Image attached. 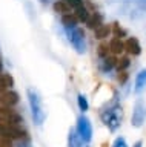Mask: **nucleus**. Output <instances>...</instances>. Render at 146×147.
<instances>
[{
  "mask_svg": "<svg viewBox=\"0 0 146 147\" xmlns=\"http://www.w3.org/2000/svg\"><path fill=\"white\" fill-rule=\"evenodd\" d=\"M103 124L106 126L111 132H115L122 124V107L118 106L117 101H114L111 106H108L106 109L100 113Z\"/></svg>",
  "mask_w": 146,
  "mask_h": 147,
  "instance_id": "f03ea898",
  "label": "nucleus"
},
{
  "mask_svg": "<svg viewBox=\"0 0 146 147\" xmlns=\"http://www.w3.org/2000/svg\"><path fill=\"white\" fill-rule=\"evenodd\" d=\"M68 38L72 48L75 49L77 54H85L86 52V41H85V31L81 28H71L68 29Z\"/></svg>",
  "mask_w": 146,
  "mask_h": 147,
  "instance_id": "7ed1b4c3",
  "label": "nucleus"
},
{
  "mask_svg": "<svg viewBox=\"0 0 146 147\" xmlns=\"http://www.w3.org/2000/svg\"><path fill=\"white\" fill-rule=\"evenodd\" d=\"M112 147H128V144H126V140H125V138H122V136H118L117 140L114 141Z\"/></svg>",
  "mask_w": 146,
  "mask_h": 147,
  "instance_id": "b1692460",
  "label": "nucleus"
},
{
  "mask_svg": "<svg viewBox=\"0 0 146 147\" xmlns=\"http://www.w3.org/2000/svg\"><path fill=\"white\" fill-rule=\"evenodd\" d=\"M145 87H146V69H141V71L137 74V77H135L134 92H135V94H140Z\"/></svg>",
  "mask_w": 146,
  "mask_h": 147,
  "instance_id": "f8f14e48",
  "label": "nucleus"
},
{
  "mask_svg": "<svg viewBox=\"0 0 146 147\" xmlns=\"http://www.w3.org/2000/svg\"><path fill=\"white\" fill-rule=\"evenodd\" d=\"M128 80V74L125 71H120V75H118V81H120V84H123Z\"/></svg>",
  "mask_w": 146,
  "mask_h": 147,
  "instance_id": "bb28decb",
  "label": "nucleus"
},
{
  "mask_svg": "<svg viewBox=\"0 0 146 147\" xmlns=\"http://www.w3.org/2000/svg\"><path fill=\"white\" fill-rule=\"evenodd\" d=\"M145 121V104L141 100H137L134 104V110H132V118L131 124L134 127H140Z\"/></svg>",
  "mask_w": 146,
  "mask_h": 147,
  "instance_id": "423d86ee",
  "label": "nucleus"
},
{
  "mask_svg": "<svg viewBox=\"0 0 146 147\" xmlns=\"http://www.w3.org/2000/svg\"><path fill=\"white\" fill-rule=\"evenodd\" d=\"M117 66V58L115 57H106V58H103V61H102V67H103V71H111V69H114Z\"/></svg>",
  "mask_w": 146,
  "mask_h": 147,
  "instance_id": "a211bd4d",
  "label": "nucleus"
},
{
  "mask_svg": "<svg viewBox=\"0 0 146 147\" xmlns=\"http://www.w3.org/2000/svg\"><path fill=\"white\" fill-rule=\"evenodd\" d=\"M129 64H131V61H129V58H128V57H122L120 60H117L118 71H125L126 67H129Z\"/></svg>",
  "mask_w": 146,
  "mask_h": 147,
  "instance_id": "4be33fe9",
  "label": "nucleus"
},
{
  "mask_svg": "<svg viewBox=\"0 0 146 147\" xmlns=\"http://www.w3.org/2000/svg\"><path fill=\"white\" fill-rule=\"evenodd\" d=\"M28 94V101H29V107H31V115H33V119L37 126H42L45 118H46V112H45V106L42 101V96L39 95V92L29 87L26 90Z\"/></svg>",
  "mask_w": 146,
  "mask_h": 147,
  "instance_id": "f257e3e1",
  "label": "nucleus"
},
{
  "mask_svg": "<svg viewBox=\"0 0 146 147\" xmlns=\"http://www.w3.org/2000/svg\"><path fill=\"white\" fill-rule=\"evenodd\" d=\"M140 6L143 9H146V0H140Z\"/></svg>",
  "mask_w": 146,
  "mask_h": 147,
  "instance_id": "c85d7f7f",
  "label": "nucleus"
},
{
  "mask_svg": "<svg viewBox=\"0 0 146 147\" xmlns=\"http://www.w3.org/2000/svg\"><path fill=\"white\" fill-rule=\"evenodd\" d=\"M109 49H111V52L114 55H122L125 52V41H122V38L115 37V38L109 41Z\"/></svg>",
  "mask_w": 146,
  "mask_h": 147,
  "instance_id": "9b49d317",
  "label": "nucleus"
},
{
  "mask_svg": "<svg viewBox=\"0 0 146 147\" xmlns=\"http://www.w3.org/2000/svg\"><path fill=\"white\" fill-rule=\"evenodd\" d=\"M0 147H12L11 138H0Z\"/></svg>",
  "mask_w": 146,
  "mask_h": 147,
  "instance_id": "a878e982",
  "label": "nucleus"
},
{
  "mask_svg": "<svg viewBox=\"0 0 146 147\" xmlns=\"http://www.w3.org/2000/svg\"><path fill=\"white\" fill-rule=\"evenodd\" d=\"M0 121H5V123H10V124H20L22 117L19 113H16L14 110H11V107L0 106Z\"/></svg>",
  "mask_w": 146,
  "mask_h": 147,
  "instance_id": "0eeeda50",
  "label": "nucleus"
},
{
  "mask_svg": "<svg viewBox=\"0 0 146 147\" xmlns=\"http://www.w3.org/2000/svg\"><path fill=\"white\" fill-rule=\"evenodd\" d=\"M112 32H114V35H115V37H118V38H122V37L126 35V31L123 29V28H120L118 23H114V25H112Z\"/></svg>",
  "mask_w": 146,
  "mask_h": 147,
  "instance_id": "5701e85b",
  "label": "nucleus"
},
{
  "mask_svg": "<svg viewBox=\"0 0 146 147\" xmlns=\"http://www.w3.org/2000/svg\"><path fill=\"white\" fill-rule=\"evenodd\" d=\"M86 25H88L91 29H94V31H95L98 26H102V25H103V23H102V16H100L98 12H94L92 16L89 17V20L86 22Z\"/></svg>",
  "mask_w": 146,
  "mask_h": 147,
  "instance_id": "f3484780",
  "label": "nucleus"
},
{
  "mask_svg": "<svg viewBox=\"0 0 146 147\" xmlns=\"http://www.w3.org/2000/svg\"><path fill=\"white\" fill-rule=\"evenodd\" d=\"M54 11L57 14H62V16H65V14H69L71 12V5L66 2V0H57L56 3H54Z\"/></svg>",
  "mask_w": 146,
  "mask_h": 147,
  "instance_id": "2eb2a0df",
  "label": "nucleus"
},
{
  "mask_svg": "<svg viewBox=\"0 0 146 147\" xmlns=\"http://www.w3.org/2000/svg\"><path fill=\"white\" fill-rule=\"evenodd\" d=\"M97 52H98V57L102 58V60L106 58V57H109V52H111V49H109V45L102 43V45L98 46V51H97Z\"/></svg>",
  "mask_w": 146,
  "mask_h": 147,
  "instance_id": "412c9836",
  "label": "nucleus"
},
{
  "mask_svg": "<svg viewBox=\"0 0 146 147\" xmlns=\"http://www.w3.org/2000/svg\"><path fill=\"white\" fill-rule=\"evenodd\" d=\"M77 130H79L80 136L83 138L85 142H89L92 140V124H91L89 118L85 115H80L77 119Z\"/></svg>",
  "mask_w": 146,
  "mask_h": 147,
  "instance_id": "39448f33",
  "label": "nucleus"
},
{
  "mask_svg": "<svg viewBox=\"0 0 146 147\" xmlns=\"http://www.w3.org/2000/svg\"><path fill=\"white\" fill-rule=\"evenodd\" d=\"M77 23H79V17L75 14H65L62 16V25L66 28V29H71V28H77Z\"/></svg>",
  "mask_w": 146,
  "mask_h": 147,
  "instance_id": "ddd939ff",
  "label": "nucleus"
},
{
  "mask_svg": "<svg viewBox=\"0 0 146 147\" xmlns=\"http://www.w3.org/2000/svg\"><path fill=\"white\" fill-rule=\"evenodd\" d=\"M2 69H3V63H2V58H0V74H2Z\"/></svg>",
  "mask_w": 146,
  "mask_h": 147,
  "instance_id": "c756f323",
  "label": "nucleus"
},
{
  "mask_svg": "<svg viewBox=\"0 0 146 147\" xmlns=\"http://www.w3.org/2000/svg\"><path fill=\"white\" fill-rule=\"evenodd\" d=\"M75 16L79 17V20H81V22L86 23V22L89 20L91 14H89V11H88L85 6H81V8H79V9H75Z\"/></svg>",
  "mask_w": 146,
  "mask_h": 147,
  "instance_id": "6ab92c4d",
  "label": "nucleus"
},
{
  "mask_svg": "<svg viewBox=\"0 0 146 147\" xmlns=\"http://www.w3.org/2000/svg\"><path fill=\"white\" fill-rule=\"evenodd\" d=\"M66 2L69 3L74 9H79V8H81V6H85V5H83V0H66Z\"/></svg>",
  "mask_w": 146,
  "mask_h": 147,
  "instance_id": "393cba45",
  "label": "nucleus"
},
{
  "mask_svg": "<svg viewBox=\"0 0 146 147\" xmlns=\"http://www.w3.org/2000/svg\"><path fill=\"white\" fill-rule=\"evenodd\" d=\"M125 51L129 55H140L141 54V46H140V41L135 38V37H129L126 41H125Z\"/></svg>",
  "mask_w": 146,
  "mask_h": 147,
  "instance_id": "9d476101",
  "label": "nucleus"
},
{
  "mask_svg": "<svg viewBox=\"0 0 146 147\" xmlns=\"http://www.w3.org/2000/svg\"><path fill=\"white\" fill-rule=\"evenodd\" d=\"M132 147H143V142H141V141H137Z\"/></svg>",
  "mask_w": 146,
  "mask_h": 147,
  "instance_id": "cd10ccee",
  "label": "nucleus"
},
{
  "mask_svg": "<svg viewBox=\"0 0 146 147\" xmlns=\"http://www.w3.org/2000/svg\"><path fill=\"white\" fill-rule=\"evenodd\" d=\"M83 142L85 141H83V138L80 136L77 127L69 129V132H68V147H81Z\"/></svg>",
  "mask_w": 146,
  "mask_h": 147,
  "instance_id": "1a4fd4ad",
  "label": "nucleus"
},
{
  "mask_svg": "<svg viewBox=\"0 0 146 147\" xmlns=\"http://www.w3.org/2000/svg\"><path fill=\"white\" fill-rule=\"evenodd\" d=\"M103 147H108V146H106V144H103Z\"/></svg>",
  "mask_w": 146,
  "mask_h": 147,
  "instance_id": "7c9ffc66",
  "label": "nucleus"
},
{
  "mask_svg": "<svg viewBox=\"0 0 146 147\" xmlns=\"http://www.w3.org/2000/svg\"><path fill=\"white\" fill-rule=\"evenodd\" d=\"M77 103H79V109L81 110V112H86V110L89 109V103H88V100H86V96L83 94H79V96H77Z\"/></svg>",
  "mask_w": 146,
  "mask_h": 147,
  "instance_id": "aec40b11",
  "label": "nucleus"
},
{
  "mask_svg": "<svg viewBox=\"0 0 146 147\" xmlns=\"http://www.w3.org/2000/svg\"><path fill=\"white\" fill-rule=\"evenodd\" d=\"M12 86H14V78L11 75H6V74H0V94L11 89Z\"/></svg>",
  "mask_w": 146,
  "mask_h": 147,
  "instance_id": "4468645a",
  "label": "nucleus"
},
{
  "mask_svg": "<svg viewBox=\"0 0 146 147\" xmlns=\"http://www.w3.org/2000/svg\"><path fill=\"white\" fill-rule=\"evenodd\" d=\"M111 34H112L111 25H102V26H98L97 29H95V38H98V40L108 38Z\"/></svg>",
  "mask_w": 146,
  "mask_h": 147,
  "instance_id": "dca6fc26",
  "label": "nucleus"
},
{
  "mask_svg": "<svg viewBox=\"0 0 146 147\" xmlns=\"http://www.w3.org/2000/svg\"><path fill=\"white\" fill-rule=\"evenodd\" d=\"M0 138H11V140H25L26 132L20 127V124H10L0 121Z\"/></svg>",
  "mask_w": 146,
  "mask_h": 147,
  "instance_id": "20e7f679",
  "label": "nucleus"
},
{
  "mask_svg": "<svg viewBox=\"0 0 146 147\" xmlns=\"http://www.w3.org/2000/svg\"><path fill=\"white\" fill-rule=\"evenodd\" d=\"M19 103V94L11 89L5 90L3 94H0V104L2 106H6V107H12Z\"/></svg>",
  "mask_w": 146,
  "mask_h": 147,
  "instance_id": "6e6552de",
  "label": "nucleus"
}]
</instances>
